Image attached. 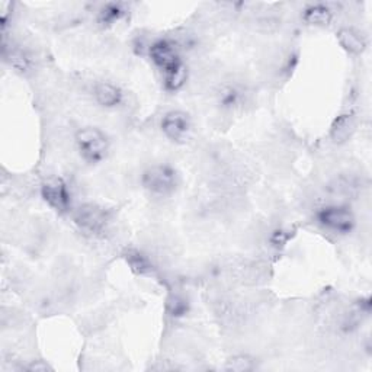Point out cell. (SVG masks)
I'll return each instance as SVG.
<instances>
[{
    "instance_id": "cell-1",
    "label": "cell",
    "mask_w": 372,
    "mask_h": 372,
    "mask_svg": "<svg viewBox=\"0 0 372 372\" xmlns=\"http://www.w3.org/2000/svg\"><path fill=\"white\" fill-rule=\"evenodd\" d=\"M141 185L150 195L171 197L179 185V175L171 164L158 163L149 166L141 175Z\"/></svg>"
},
{
    "instance_id": "cell-2",
    "label": "cell",
    "mask_w": 372,
    "mask_h": 372,
    "mask_svg": "<svg viewBox=\"0 0 372 372\" xmlns=\"http://www.w3.org/2000/svg\"><path fill=\"white\" fill-rule=\"evenodd\" d=\"M80 158L89 164L101 163L110 151V138L98 127L80 128L75 136Z\"/></svg>"
},
{
    "instance_id": "cell-3",
    "label": "cell",
    "mask_w": 372,
    "mask_h": 372,
    "mask_svg": "<svg viewBox=\"0 0 372 372\" xmlns=\"http://www.w3.org/2000/svg\"><path fill=\"white\" fill-rule=\"evenodd\" d=\"M316 220L323 229L338 236L351 234L356 227L354 211L342 203H329L320 207L316 212Z\"/></svg>"
},
{
    "instance_id": "cell-4",
    "label": "cell",
    "mask_w": 372,
    "mask_h": 372,
    "mask_svg": "<svg viewBox=\"0 0 372 372\" xmlns=\"http://www.w3.org/2000/svg\"><path fill=\"white\" fill-rule=\"evenodd\" d=\"M110 212L99 203L88 202L75 211V223L82 232L96 236L106 230L110 224Z\"/></svg>"
},
{
    "instance_id": "cell-5",
    "label": "cell",
    "mask_w": 372,
    "mask_h": 372,
    "mask_svg": "<svg viewBox=\"0 0 372 372\" xmlns=\"http://www.w3.org/2000/svg\"><path fill=\"white\" fill-rule=\"evenodd\" d=\"M41 197L57 212H67L71 207V192L62 177H48L41 185Z\"/></svg>"
},
{
    "instance_id": "cell-6",
    "label": "cell",
    "mask_w": 372,
    "mask_h": 372,
    "mask_svg": "<svg viewBox=\"0 0 372 372\" xmlns=\"http://www.w3.org/2000/svg\"><path fill=\"white\" fill-rule=\"evenodd\" d=\"M149 57L163 75L184 63L177 45L171 40H159L153 42L149 48Z\"/></svg>"
},
{
    "instance_id": "cell-7",
    "label": "cell",
    "mask_w": 372,
    "mask_h": 372,
    "mask_svg": "<svg viewBox=\"0 0 372 372\" xmlns=\"http://www.w3.org/2000/svg\"><path fill=\"white\" fill-rule=\"evenodd\" d=\"M160 128L167 140L182 142L189 137L192 131L190 116L184 111H169L162 118Z\"/></svg>"
},
{
    "instance_id": "cell-8",
    "label": "cell",
    "mask_w": 372,
    "mask_h": 372,
    "mask_svg": "<svg viewBox=\"0 0 372 372\" xmlns=\"http://www.w3.org/2000/svg\"><path fill=\"white\" fill-rule=\"evenodd\" d=\"M93 99L103 110H115L124 101L123 90L111 82H99L93 86Z\"/></svg>"
},
{
    "instance_id": "cell-9",
    "label": "cell",
    "mask_w": 372,
    "mask_h": 372,
    "mask_svg": "<svg viewBox=\"0 0 372 372\" xmlns=\"http://www.w3.org/2000/svg\"><path fill=\"white\" fill-rule=\"evenodd\" d=\"M303 19L311 27H327L333 19V10L325 3L310 5L303 12Z\"/></svg>"
},
{
    "instance_id": "cell-10",
    "label": "cell",
    "mask_w": 372,
    "mask_h": 372,
    "mask_svg": "<svg viewBox=\"0 0 372 372\" xmlns=\"http://www.w3.org/2000/svg\"><path fill=\"white\" fill-rule=\"evenodd\" d=\"M338 40L340 45L349 54H362L367 48V41L361 32L354 28H343L338 32Z\"/></svg>"
},
{
    "instance_id": "cell-11",
    "label": "cell",
    "mask_w": 372,
    "mask_h": 372,
    "mask_svg": "<svg viewBox=\"0 0 372 372\" xmlns=\"http://www.w3.org/2000/svg\"><path fill=\"white\" fill-rule=\"evenodd\" d=\"M355 129V121L354 116L349 114H345L336 118V121L332 125V138L334 142H343L346 140H349Z\"/></svg>"
},
{
    "instance_id": "cell-12",
    "label": "cell",
    "mask_w": 372,
    "mask_h": 372,
    "mask_svg": "<svg viewBox=\"0 0 372 372\" xmlns=\"http://www.w3.org/2000/svg\"><path fill=\"white\" fill-rule=\"evenodd\" d=\"M125 260L128 263L129 269L137 275H142V277H146V275H151V272H153L151 260L138 250H129L125 256Z\"/></svg>"
},
{
    "instance_id": "cell-13",
    "label": "cell",
    "mask_w": 372,
    "mask_h": 372,
    "mask_svg": "<svg viewBox=\"0 0 372 372\" xmlns=\"http://www.w3.org/2000/svg\"><path fill=\"white\" fill-rule=\"evenodd\" d=\"M164 77V86L167 90L176 92L181 89L188 79V69L185 63H181L179 66L173 67L172 70L163 75Z\"/></svg>"
},
{
    "instance_id": "cell-14",
    "label": "cell",
    "mask_w": 372,
    "mask_h": 372,
    "mask_svg": "<svg viewBox=\"0 0 372 372\" xmlns=\"http://www.w3.org/2000/svg\"><path fill=\"white\" fill-rule=\"evenodd\" d=\"M125 14L123 3H106L99 10V22L103 27H111Z\"/></svg>"
},
{
    "instance_id": "cell-15",
    "label": "cell",
    "mask_w": 372,
    "mask_h": 372,
    "mask_svg": "<svg viewBox=\"0 0 372 372\" xmlns=\"http://www.w3.org/2000/svg\"><path fill=\"white\" fill-rule=\"evenodd\" d=\"M227 371H233V372H246L253 369V361L249 356L245 355H237L230 358L225 364Z\"/></svg>"
},
{
    "instance_id": "cell-16",
    "label": "cell",
    "mask_w": 372,
    "mask_h": 372,
    "mask_svg": "<svg viewBox=\"0 0 372 372\" xmlns=\"http://www.w3.org/2000/svg\"><path fill=\"white\" fill-rule=\"evenodd\" d=\"M167 310H169L171 316L173 317H182L186 314L188 311V303L181 297H172L169 301H167Z\"/></svg>"
},
{
    "instance_id": "cell-17",
    "label": "cell",
    "mask_w": 372,
    "mask_h": 372,
    "mask_svg": "<svg viewBox=\"0 0 372 372\" xmlns=\"http://www.w3.org/2000/svg\"><path fill=\"white\" fill-rule=\"evenodd\" d=\"M29 371H48V369H53L50 365H47L44 364L42 361H37V362H34L32 365L28 367Z\"/></svg>"
}]
</instances>
